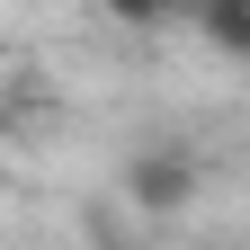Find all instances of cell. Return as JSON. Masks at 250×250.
<instances>
[{
    "label": "cell",
    "mask_w": 250,
    "mask_h": 250,
    "mask_svg": "<svg viewBox=\"0 0 250 250\" xmlns=\"http://www.w3.org/2000/svg\"><path fill=\"white\" fill-rule=\"evenodd\" d=\"M188 197H197V152L188 143H152L125 161V206L134 214H188Z\"/></svg>",
    "instance_id": "6da1fadb"
},
{
    "label": "cell",
    "mask_w": 250,
    "mask_h": 250,
    "mask_svg": "<svg viewBox=\"0 0 250 250\" xmlns=\"http://www.w3.org/2000/svg\"><path fill=\"white\" fill-rule=\"evenodd\" d=\"M197 27H206V45H224L232 62H250V9L241 0H197Z\"/></svg>",
    "instance_id": "7a4b0ae2"
},
{
    "label": "cell",
    "mask_w": 250,
    "mask_h": 250,
    "mask_svg": "<svg viewBox=\"0 0 250 250\" xmlns=\"http://www.w3.org/2000/svg\"><path fill=\"white\" fill-rule=\"evenodd\" d=\"M99 9H107L116 27H170L179 9H197V0H99Z\"/></svg>",
    "instance_id": "3957f363"
},
{
    "label": "cell",
    "mask_w": 250,
    "mask_h": 250,
    "mask_svg": "<svg viewBox=\"0 0 250 250\" xmlns=\"http://www.w3.org/2000/svg\"><path fill=\"white\" fill-rule=\"evenodd\" d=\"M241 9H250V0H241Z\"/></svg>",
    "instance_id": "277c9868"
}]
</instances>
